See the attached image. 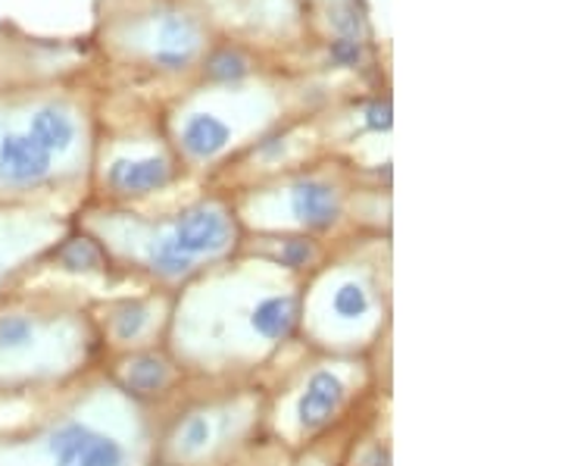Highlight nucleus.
<instances>
[{"label": "nucleus", "mask_w": 562, "mask_h": 466, "mask_svg": "<svg viewBox=\"0 0 562 466\" xmlns=\"http://www.w3.org/2000/svg\"><path fill=\"white\" fill-rule=\"evenodd\" d=\"M303 276L238 254L176 291L166 347L194 386H247L297 342Z\"/></svg>", "instance_id": "f257e3e1"}, {"label": "nucleus", "mask_w": 562, "mask_h": 466, "mask_svg": "<svg viewBox=\"0 0 562 466\" xmlns=\"http://www.w3.org/2000/svg\"><path fill=\"white\" fill-rule=\"evenodd\" d=\"M162 410L122 395L98 366L0 432V466H157Z\"/></svg>", "instance_id": "f03ea898"}, {"label": "nucleus", "mask_w": 562, "mask_h": 466, "mask_svg": "<svg viewBox=\"0 0 562 466\" xmlns=\"http://www.w3.org/2000/svg\"><path fill=\"white\" fill-rule=\"evenodd\" d=\"M85 235L101 244L113 273L172 295L206 269L238 257L247 238L235 203L216 198H203L172 217L154 220L138 213H98V220H88Z\"/></svg>", "instance_id": "7ed1b4c3"}, {"label": "nucleus", "mask_w": 562, "mask_h": 466, "mask_svg": "<svg viewBox=\"0 0 562 466\" xmlns=\"http://www.w3.org/2000/svg\"><path fill=\"white\" fill-rule=\"evenodd\" d=\"M103 364L88 301L57 288L0 295V398H47Z\"/></svg>", "instance_id": "20e7f679"}, {"label": "nucleus", "mask_w": 562, "mask_h": 466, "mask_svg": "<svg viewBox=\"0 0 562 466\" xmlns=\"http://www.w3.org/2000/svg\"><path fill=\"white\" fill-rule=\"evenodd\" d=\"M391 325L387 254L353 251L335 260L322 257L303 276L297 342L306 351L372 357Z\"/></svg>", "instance_id": "39448f33"}, {"label": "nucleus", "mask_w": 562, "mask_h": 466, "mask_svg": "<svg viewBox=\"0 0 562 466\" xmlns=\"http://www.w3.org/2000/svg\"><path fill=\"white\" fill-rule=\"evenodd\" d=\"M306 351V347H303ZM266 388V386H262ZM375 388L372 357L306 351L266 388L262 435L291 451L331 442L369 401Z\"/></svg>", "instance_id": "423d86ee"}, {"label": "nucleus", "mask_w": 562, "mask_h": 466, "mask_svg": "<svg viewBox=\"0 0 562 466\" xmlns=\"http://www.w3.org/2000/svg\"><path fill=\"white\" fill-rule=\"evenodd\" d=\"M262 426L266 388L260 382L188 391L162 417L157 466H225L262 439Z\"/></svg>", "instance_id": "0eeeda50"}, {"label": "nucleus", "mask_w": 562, "mask_h": 466, "mask_svg": "<svg viewBox=\"0 0 562 466\" xmlns=\"http://www.w3.org/2000/svg\"><path fill=\"white\" fill-rule=\"evenodd\" d=\"M172 301H176V295L160 291V288L88 301L103 360L166 345L169 323H172Z\"/></svg>", "instance_id": "6e6552de"}, {"label": "nucleus", "mask_w": 562, "mask_h": 466, "mask_svg": "<svg viewBox=\"0 0 562 466\" xmlns=\"http://www.w3.org/2000/svg\"><path fill=\"white\" fill-rule=\"evenodd\" d=\"M281 207L254 210V225L260 235H301L316 238L331 232L347 213V195L328 176H297L276 188Z\"/></svg>", "instance_id": "1a4fd4ad"}, {"label": "nucleus", "mask_w": 562, "mask_h": 466, "mask_svg": "<svg viewBox=\"0 0 562 466\" xmlns=\"http://www.w3.org/2000/svg\"><path fill=\"white\" fill-rule=\"evenodd\" d=\"M66 238V225L35 203H0V295L25 282Z\"/></svg>", "instance_id": "9d476101"}, {"label": "nucleus", "mask_w": 562, "mask_h": 466, "mask_svg": "<svg viewBox=\"0 0 562 466\" xmlns=\"http://www.w3.org/2000/svg\"><path fill=\"white\" fill-rule=\"evenodd\" d=\"M101 366L106 379L120 388L122 395H128L132 401L150 410H166L169 404H176L181 395H188L181 388L194 386L166 345L122 354V357H106Z\"/></svg>", "instance_id": "9b49d317"}, {"label": "nucleus", "mask_w": 562, "mask_h": 466, "mask_svg": "<svg viewBox=\"0 0 562 466\" xmlns=\"http://www.w3.org/2000/svg\"><path fill=\"white\" fill-rule=\"evenodd\" d=\"M176 182V160L166 151H147V154H120L106 163L103 185L113 198L135 201L166 191Z\"/></svg>", "instance_id": "f8f14e48"}, {"label": "nucleus", "mask_w": 562, "mask_h": 466, "mask_svg": "<svg viewBox=\"0 0 562 466\" xmlns=\"http://www.w3.org/2000/svg\"><path fill=\"white\" fill-rule=\"evenodd\" d=\"M235 142V132L225 120H220L216 113H191L188 120L181 122L179 147L188 160L210 163L222 157Z\"/></svg>", "instance_id": "ddd939ff"}, {"label": "nucleus", "mask_w": 562, "mask_h": 466, "mask_svg": "<svg viewBox=\"0 0 562 466\" xmlns=\"http://www.w3.org/2000/svg\"><path fill=\"white\" fill-rule=\"evenodd\" d=\"M47 260L60 266L63 273L69 276H106L113 273V266L106 260V254L101 251V244L94 242L91 235H66L50 254Z\"/></svg>", "instance_id": "4468645a"}, {"label": "nucleus", "mask_w": 562, "mask_h": 466, "mask_svg": "<svg viewBox=\"0 0 562 466\" xmlns=\"http://www.w3.org/2000/svg\"><path fill=\"white\" fill-rule=\"evenodd\" d=\"M201 47V29L188 16H169L160 29V51L154 60L166 69H184Z\"/></svg>", "instance_id": "2eb2a0df"}, {"label": "nucleus", "mask_w": 562, "mask_h": 466, "mask_svg": "<svg viewBox=\"0 0 562 466\" xmlns=\"http://www.w3.org/2000/svg\"><path fill=\"white\" fill-rule=\"evenodd\" d=\"M244 73H247V60H244L241 54H235V51H222V54H216L213 60H210V66H206V76L210 79H241Z\"/></svg>", "instance_id": "dca6fc26"}, {"label": "nucleus", "mask_w": 562, "mask_h": 466, "mask_svg": "<svg viewBox=\"0 0 562 466\" xmlns=\"http://www.w3.org/2000/svg\"><path fill=\"white\" fill-rule=\"evenodd\" d=\"M335 57L344 63L357 60V57H360V47H357V41H350V38L338 41V44H335Z\"/></svg>", "instance_id": "f3484780"}]
</instances>
